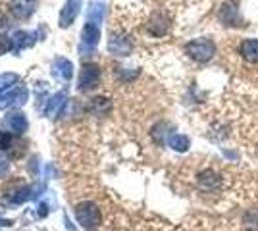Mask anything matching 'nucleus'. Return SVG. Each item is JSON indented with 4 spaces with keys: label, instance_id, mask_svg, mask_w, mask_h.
Returning <instances> with one entry per match:
<instances>
[{
    "label": "nucleus",
    "instance_id": "1",
    "mask_svg": "<svg viewBox=\"0 0 258 231\" xmlns=\"http://www.w3.org/2000/svg\"><path fill=\"white\" fill-rule=\"evenodd\" d=\"M185 54L193 58L195 62H208L216 54V44L210 39H195L185 44Z\"/></svg>",
    "mask_w": 258,
    "mask_h": 231
},
{
    "label": "nucleus",
    "instance_id": "2",
    "mask_svg": "<svg viewBox=\"0 0 258 231\" xmlns=\"http://www.w3.org/2000/svg\"><path fill=\"white\" fill-rule=\"evenodd\" d=\"M100 79V67L97 64H85L79 73V91H91L98 85Z\"/></svg>",
    "mask_w": 258,
    "mask_h": 231
},
{
    "label": "nucleus",
    "instance_id": "3",
    "mask_svg": "<svg viewBox=\"0 0 258 231\" xmlns=\"http://www.w3.org/2000/svg\"><path fill=\"white\" fill-rule=\"evenodd\" d=\"M131 48H133V44H131V39H129L125 33H114L110 35V41H108V50L112 52L114 56H127L131 52Z\"/></svg>",
    "mask_w": 258,
    "mask_h": 231
},
{
    "label": "nucleus",
    "instance_id": "4",
    "mask_svg": "<svg viewBox=\"0 0 258 231\" xmlns=\"http://www.w3.org/2000/svg\"><path fill=\"white\" fill-rule=\"evenodd\" d=\"M147 31L152 37H164V35L170 31V20H168V16L160 10L154 12L151 18H149V22H147Z\"/></svg>",
    "mask_w": 258,
    "mask_h": 231
},
{
    "label": "nucleus",
    "instance_id": "5",
    "mask_svg": "<svg viewBox=\"0 0 258 231\" xmlns=\"http://www.w3.org/2000/svg\"><path fill=\"white\" fill-rule=\"evenodd\" d=\"M197 185H199L201 191H205V193H214V191H218V189L222 187V177L218 176L216 172H212V170H205V172L199 174Z\"/></svg>",
    "mask_w": 258,
    "mask_h": 231
},
{
    "label": "nucleus",
    "instance_id": "6",
    "mask_svg": "<svg viewBox=\"0 0 258 231\" xmlns=\"http://www.w3.org/2000/svg\"><path fill=\"white\" fill-rule=\"evenodd\" d=\"M27 100V89L18 85L12 91H8L6 95L0 97V106L2 108H10V106H18V104H23Z\"/></svg>",
    "mask_w": 258,
    "mask_h": 231
},
{
    "label": "nucleus",
    "instance_id": "7",
    "mask_svg": "<svg viewBox=\"0 0 258 231\" xmlns=\"http://www.w3.org/2000/svg\"><path fill=\"white\" fill-rule=\"evenodd\" d=\"M35 4H37V0H12L8 10H10V14L14 18L27 20L33 14V10H35Z\"/></svg>",
    "mask_w": 258,
    "mask_h": 231
},
{
    "label": "nucleus",
    "instance_id": "8",
    "mask_svg": "<svg viewBox=\"0 0 258 231\" xmlns=\"http://www.w3.org/2000/svg\"><path fill=\"white\" fill-rule=\"evenodd\" d=\"M79 8H81V0H68L64 10L60 14V27L72 25L74 20L77 18V14H79Z\"/></svg>",
    "mask_w": 258,
    "mask_h": 231
},
{
    "label": "nucleus",
    "instance_id": "9",
    "mask_svg": "<svg viewBox=\"0 0 258 231\" xmlns=\"http://www.w3.org/2000/svg\"><path fill=\"white\" fill-rule=\"evenodd\" d=\"M239 52L241 56L250 62V64H258V39H247L243 41L239 46Z\"/></svg>",
    "mask_w": 258,
    "mask_h": 231
},
{
    "label": "nucleus",
    "instance_id": "10",
    "mask_svg": "<svg viewBox=\"0 0 258 231\" xmlns=\"http://www.w3.org/2000/svg\"><path fill=\"white\" fill-rule=\"evenodd\" d=\"M98 37H100V29H98L97 23H95V22L85 23V27H83V33H81V39H83V46H89V48H93V46L98 43Z\"/></svg>",
    "mask_w": 258,
    "mask_h": 231
},
{
    "label": "nucleus",
    "instance_id": "11",
    "mask_svg": "<svg viewBox=\"0 0 258 231\" xmlns=\"http://www.w3.org/2000/svg\"><path fill=\"white\" fill-rule=\"evenodd\" d=\"M243 231H258V208H248L241 218Z\"/></svg>",
    "mask_w": 258,
    "mask_h": 231
},
{
    "label": "nucleus",
    "instance_id": "12",
    "mask_svg": "<svg viewBox=\"0 0 258 231\" xmlns=\"http://www.w3.org/2000/svg\"><path fill=\"white\" fill-rule=\"evenodd\" d=\"M54 75L62 81H70L72 79V62H68L66 58H58L54 64Z\"/></svg>",
    "mask_w": 258,
    "mask_h": 231
},
{
    "label": "nucleus",
    "instance_id": "13",
    "mask_svg": "<svg viewBox=\"0 0 258 231\" xmlns=\"http://www.w3.org/2000/svg\"><path fill=\"white\" fill-rule=\"evenodd\" d=\"M220 18H222V22H226L227 25H239V16H237V8L235 6H231V4H226L222 10H220Z\"/></svg>",
    "mask_w": 258,
    "mask_h": 231
},
{
    "label": "nucleus",
    "instance_id": "14",
    "mask_svg": "<svg viewBox=\"0 0 258 231\" xmlns=\"http://www.w3.org/2000/svg\"><path fill=\"white\" fill-rule=\"evenodd\" d=\"M18 81H20L18 73H4V75H0V97L6 95L8 91H12L14 85H18Z\"/></svg>",
    "mask_w": 258,
    "mask_h": 231
},
{
    "label": "nucleus",
    "instance_id": "15",
    "mask_svg": "<svg viewBox=\"0 0 258 231\" xmlns=\"http://www.w3.org/2000/svg\"><path fill=\"white\" fill-rule=\"evenodd\" d=\"M6 125L12 127V129H16V131H23L27 127V121L23 118V114H12V116H8V120H6Z\"/></svg>",
    "mask_w": 258,
    "mask_h": 231
},
{
    "label": "nucleus",
    "instance_id": "16",
    "mask_svg": "<svg viewBox=\"0 0 258 231\" xmlns=\"http://www.w3.org/2000/svg\"><path fill=\"white\" fill-rule=\"evenodd\" d=\"M172 146L175 150H185L189 146V139L183 137V135H173L172 137Z\"/></svg>",
    "mask_w": 258,
    "mask_h": 231
},
{
    "label": "nucleus",
    "instance_id": "17",
    "mask_svg": "<svg viewBox=\"0 0 258 231\" xmlns=\"http://www.w3.org/2000/svg\"><path fill=\"white\" fill-rule=\"evenodd\" d=\"M10 143V139H8V135L6 133L0 131V148H6V144Z\"/></svg>",
    "mask_w": 258,
    "mask_h": 231
}]
</instances>
